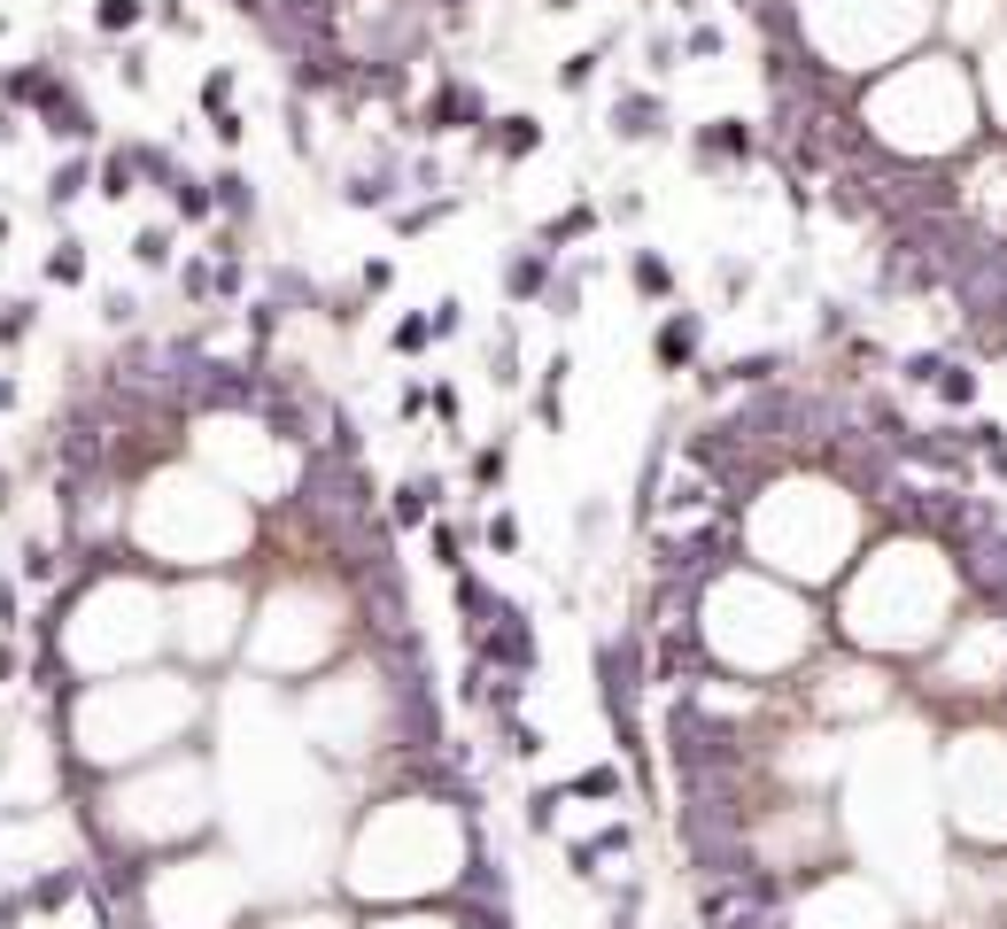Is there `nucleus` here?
Masks as SVG:
<instances>
[{
	"mask_svg": "<svg viewBox=\"0 0 1007 929\" xmlns=\"http://www.w3.org/2000/svg\"><path fill=\"white\" fill-rule=\"evenodd\" d=\"M682 55H697V62H705V55H721V31H705V23H697V31L682 39Z\"/></svg>",
	"mask_w": 1007,
	"mask_h": 929,
	"instance_id": "nucleus-24",
	"label": "nucleus"
},
{
	"mask_svg": "<svg viewBox=\"0 0 1007 929\" xmlns=\"http://www.w3.org/2000/svg\"><path fill=\"white\" fill-rule=\"evenodd\" d=\"M938 395H946V403H977V372H969L961 356H946V372H938Z\"/></svg>",
	"mask_w": 1007,
	"mask_h": 929,
	"instance_id": "nucleus-11",
	"label": "nucleus"
},
{
	"mask_svg": "<svg viewBox=\"0 0 1007 929\" xmlns=\"http://www.w3.org/2000/svg\"><path fill=\"white\" fill-rule=\"evenodd\" d=\"M497 148L511 155V163H519V155H535V148H542V125H535V117H497Z\"/></svg>",
	"mask_w": 1007,
	"mask_h": 929,
	"instance_id": "nucleus-7",
	"label": "nucleus"
},
{
	"mask_svg": "<svg viewBox=\"0 0 1007 929\" xmlns=\"http://www.w3.org/2000/svg\"><path fill=\"white\" fill-rule=\"evenodd\" d=\"M55 566H62V558H55L47 542H23V550H16V574H23V581H55Z\"/></svg>",
	"mask_w": 1007,
	"mask_h": 929,
	"instance_id": "nucleus-16",
	"label": "nucleus"
},
{
	"mask_svg": "<svg viewBox=\"0 0 1007 929\" xmlns=\"http://www.w3.org/2000/svg\"><path fill=\"white\" fill-rule=\"evenodd\" d=\"M388 341H395V356H403V349H427V341H434V317H395Z\"/></svg>",
	"mask_w": 1007,
	"mask_h": 929,
	"instance_id": "nucleus-19",
	"label": "nucleus"
},
{
	"mask_svg": "<svg viewBox=\"0 0 1007 929\" xmlns=\"http://www.w3.org/2000/svg\"><path fill=\"white\" fill-rule=\"evenodd\" d=\"M133 264H140V272H164L170 264V225H140V233H133Z\"/></svg>",
	"mask_w": 1007,
	"mask_h": 929,
	"instance_id": "nucleus-8",
	"label": "nucleus"
},
{
	"mask_svg": "<svg viewBox=\"0 0 1007 929\" xmlns=\"http://www.w3.org/2000/svg\"><path fill=\"white\" fill-rule=\"evenodd\" d=\"M542 287H550V248H527V256L503 264V295H511V303H535Z\"/></svg>",
	"mask_w": 1007,
	"mask_h": 929,
	"instance_id": "nucleus-3",
	"label": "nucleus"
},
{
	"mask_svg": "<svg viewBox=\"0 0 1007 929\" xmlns=\"http://www.w3.org/2000/svg\"><path fill=\"white\" fill-rule=\"evenodd\" d=\"M652 349H659V364H667V372H682V364H690V349H697V317H667Z\"/></svg>",
	"mask_w": 1007,
	"mask_h": 929,
	"instance_id": "nucleus-6",
	"label": "nucleus"
},
{
	"mask_svg": "<svg viewBox=\"0 0 1007 929\" xmlns=\"http://www.w3.org/2000/svg\"><path fill=\"white\" fill-rule=\"evenodd\" d=\"M209 133H217V140H225V148H233V140H241V133H248V125H241V117H233V109H217V117H209Z\"/></svg>",
	"mask_w": 1007,
	"mask_h": 929,
	"instance_id": "nucleus-26",
	"label": "nucleus"
},
{
	"mask_svg": "<svg viewBox=\"0 0 1007 929\" xmlns=\"http://www.w3.org/2000/svg\"><path fill=\"white\" fill-rule=\"evenodd\" d=\"M8 666H16V658H8V643H0V674H8Z\"/></svg>",
	"mask_w": 1007,
	"mask_h": 929,
	"instance_id": "nucleus-29",
	"label": "nucleus"
},
{
	"mask_svg": "<svg viewBox=\"0 0 1007 929\" xmlns=\"http://www.w3.org/2000/svg\"><path fill=\"white\" fill-rule=\"evenodd\" d=\"M581 233H597V209H589V202H574L566 217H550V225H542V248H558V241H581Z\"/></svg>",
	"mask_w": 1007,
	"mask_h": 929,
	"instance_id": "nucleus-10",
	"label": "nucleus"
},
{
	"mask_svg": "<svg viewBox=\"0 0 1007 929\" xmlns=\"http://www.w3.org/2000/svg\"><path fill=\"white\" fill-rule=\"evenodd\" d=\"M473 480H481V488H497V480H503V450H481V458H473Z\"/></svg>",
	"mask_w": 1007,
	"mask_h": 929,
	"instance_id": "nucleus-25",
	"label": "nucleus"
},
{
	"mask_svg": "<svg viewBox=\"0 0 1007 929\" xmlns=\"http://www.w3.org/2000/svg\"><path fill=\"white\" fill-rule=\"evenodd\" d=\"M550 8H581V0H550Z\"/></svg>",
	"mask_w": 1007,
	"mask_h": 929,
	"instance_id": "nucleus-30",
	"label": "nucleus"
},
{
	"mask_svg": "<svg viewBox=\"0 0 1007 929\" xmlns=\"http://www.w3.org/2000/svg\"><path fill=\"white\" fill-rule=\"evenodd\" d=\"M427 133H489V101H481V86H442L434 94V109H427Z\"/></svg>",
	"mask_w": 1007,
	"mask_h": 929,
	"instance_id": "nucleus-1",
	"label": "nucleus"
},
{
	"mask_svg": "<svg viewBox=\"0 0 1007 929\" xmlns=\"http://www.w3.org/2000/svg\"><path fill=\"white\" fill-rule=\"evenodd\" d=\"M133 163H140V155H109V163H101V194H109V202L133 194Z\"/></svg>",
	"mask_w": 1007,
	"mask_h": 929,
	"instance_id": "nucleus-17",
	"label": "nucleus"
},
{
	"mask_svg": "<svg viewBox=\"0 0 1007 929\" xmlns=\"http://www.w3.org/2000/svg\"><path fill=\"white\" fill-rule=\"evenodd\" d=\"M225 101H233V70H209V78H202V109H209V117H217V109H225Z\"/></svg>",
	"mask_w": 1007,
	"mask_h": 929,
	"instance_id": "nucleus-20",
	"label": "nucleus"
},
{
	"mask_svg": "<svg viewBox=\"0 0 1007 929\" xmlns=\"http://www.w3.org/2000/svg\"><path fill=\"white\" fill-rule=\"evenodd\" d=\"M31 333V303H0V341H23Z\"/></svg>",
	"mask_w": 1007,
	"mask_h": 929,
	"instance_id": "nucleus-22",
	"label": "nucleus"
},
{
	"mask_svg": "<svg viewBox=\"0 0 1007 929\" xmlns=\"http://www.w3.org/2000/svg\"><path fill=\"white\" fill-rule=\"evenodd\" d=\"M86 178H94V163H86V155H70V163L55 170V186H47V202H55V209H70V202L86 194Z\"/></svg>",
	"mask_w": 1007,
	"mask_h": 929,
	"instance_id": "nucleus-9",
	"label": "nucleus"
},
{
	"mask_svg": "<svg viewBox=\"0 0 1007 929\" xmlns=\"http://www.w3.org/2000/svg\"><path fill=\"white\" fill-rule=\"evenodd\" d=\"M458 550H466V542H458V527H450V519H442V527H434V566H450V574H458V566H466V558H458Z\"/></svg>",
	"mask_w": 1007,
	"mask_h": 929,
	"instance_id": "nucleus-21",
	"label": "nucleus"
},
{
	"mask_svg": "<svg viewBox=\"0 0 1007 929\" xmlns=\"http://www.w3.org/2000/svg\"><path fill=\"white\" fill-rule=\"evenodd\" d=\"M489 542H497V550H519V519H511V511H503L497 527H489Z\"/></svg>",
	"mask_w": 1007,
	"mask_h": 929,
	"instance_id": "nucleus-27",
	"label": "nucleus"
},
{
	"mask_svg": "<svg viewBox=\"0 0 1007 929\" xmlns=\"http://www.w3.org/2000/svg\"><path fill=\"white\" fill-rule=\"evenodd\" d=\"M0 511H8V496H0Z\"/></svg>",
	"mask_w": 1007,
	"mask_h": 929,
	"instance_id": "nucleus-31",
	"label": "nucleus"
},
{
	"mask_svg": "<svg viewBox=\"0 0 1007 929\" xmlns=\"http://www.w3.org/2000/svg\"><path fill=\"white\" fill-rule=\"evenodd\" d=\"M209 186H217V209H225V217H248V178H241V170H217Z\"/></svg>",
	"mask_w": 1007,
	"mask_h": 929,
	"instance_id": "nucleus-14",
	"label": "nucleus"
},
{
	"mask_svg": "<svg viewBox=\"0 0 1007 929\" xmlns=\"http://www.w3.org/2000/svg\"><path fill=\"white\" fill-rule=\"evenodd\" d=\"M613 929H628V922H613Z\"/></svg>",
	"mask_w": 1007,
	"mask_h": 929,
	"instance_id": "nucleus-32",
	"label": "nucleus"
},
{
	"mask_svg": "<svg viewBox=\"0 0 1007 929\" xmlns=\"http://www.w3.org/2000/svg\"><path fill=\"white\" fill-rule=\"evenodd\" d=\"M8 403H16V388H8V380H0V411H8Z\"/></svg>",
	"mask_w": 1007,
	"mask_h": 929,
	"instance_id": "nucleus-28",
	"label": "nucleus"
},
{
	"mask_svg": "<svg viewBox=\"0 0 1007 929\" xmlns=\"http://www.w3.org/2000/svg\"><path fill=\"white\" fill-rule=\"evenodd\" d=\"M566 798H620V774L613 767H581L574 782H566Z\"/></svg>",
	"mask_w": 1007,
	"mask_h": 929,
	"instance_id": "nucleus-12",
	"label": "nucleus"
},
{
	"mask_svg": "<svg viewBox=\"0 0 1007 929\" xmlns=\"http://www.w3.org/2000/svg\"><path fill=\"white\" fill-rule=\"evenodd\" d=\"M434 496H442V480H403V488L388 496V519H395V527H427Z\"/></svg>",
	"mask_w": 1007,
	"mask_h": 929,
	"instance_id": "nucleus-4",
	"label": "nucleus"
},
{
	"mask_svg": "<svg viewBox=\"0 0 1007 929\" xmlns=\"http://www.w3.org/2000/svg\"><path fill=\"white\" fill-rule=\"evenodd\" d=\"M589 78H597V47H574V55L558 62V86H566V94H581Z\"/></svg>",
	"mask_w": 1007,
	"mask_h": 929,
	"instance_id": "nucleus-13",
	"label": "nucleus"
},
{
	"mask_svg": "<svg viewBox=\"0 0 1007 929\" xmlns=\"http://www.w3.org/2000/svg\"><path fill=\"white\" fill-rule=\"evenodd\" d=\"M613 133H620V140H659V133H667V101H659V94H628V101L613 109Z\"/></svg>",
	"mask_w": 1007,
	"mask_h": 929,
	"instance_id": "nucleus-2",
	"label": "nucleus"
},
{
	"mask_svg": "<svg viewBox=\"0 0 1007 929\" xmlns=\"http://www.w3.org/2000/svg\"><path fill=\"white\" fill-rule=\"evenodd\" d=\"M628 280H636V295H644V303L674 295V272H667V256H652V248H636V256H628Z\"/></svg>",
	"mask_w": 1007,
	"mask_h": 929,
	"instance_id": "nucleus-5",
	"label": "nucleus"
},
{
	"mask_svg": "<svg viewBox=\"0 0 1007 929\" xmlns=\"http://www.w3.org/2000/svg\"><path fill=\"white\" fill-rule=\"evenodd\" d=\"M542 752V728L535 721H511V760H535Z\"/></svg>",
	"mask_w": 1007,
	"mask_h": 929,
	"instance_id": "nucleus-23",
	"label": "nucleus"
},
{
	"mask_svg": "<svg viewBox=\"0 0 1007 929\" xmlns=\"http://www.w3.org/2000/svg\"><path fill=\"white\" fill-rule=\"evenodd\" d=\"M47 280H62V287H78V280H86V248H78V241H62V248L47 256Z\"/></svg>",
	"mask_w": 1007,
	"mask_h": 929,
	"instance_id": "nucleus-15",
	"label": "nucleus"
},
{
	"mask_svg": "<svg viewBox=\"0 0 1007 929\" xmlns=\"http://www.w3.org/2000/svg\"><path fill=\"white\" fill-rule=\"evenodd\" d=\"M140 16H148L140 0H101V8H94V23H101V31H133Z\"/></svg>",
	"mask_w": 1007,
	"mask_h": 929,
	"instance_id": "nucleus-18",
	"label": "nucleus"
}]
</instances>
